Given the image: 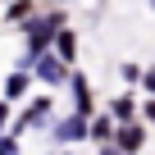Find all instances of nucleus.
Masks as SVG:
<instances>
[{
  "label": "nucleus",
  "instance_id": "nucleus-8",
  "mask_svg": "<svg viewBox=\"0 0 155 155\" xmlns=\"http://www.w3.org/2000/svg\"><path fill=\"white\" fill-rule=\"evenodd\" d=\"M114 132H119V128H114V119H110V114H101V119H87V137H91V141H110Z\"/></svg>",
  "mask_w": 155,
  "mask_h": 155
},
{
  "label": "nucleus",
  "instance_id": "nucleus-5",
  "mask_svg": "<svg viewBox=\"0 0 155 155\" xmlns=\"http://www.w3.org/2000/svg\"><path fill=\"white\" fill-rule=\"evenodd\" d=\"M82 137H87V119L82 114H73V119H64L55 128V141H82Z\"/></svg>",
  "mask_w": 155,
  "mask_h": 155
},
{
  "label": "nucleus",
  "instance_id": "nucleus-7",
  "mask_svg": "<svg viewBox=\"0 0 155 155\" xmlns=\"http://www.w3.org/2000/svg\"><path fill=\"white\" fill-rule=\"evenodd\" d=\"M50 119V96H37L32 105H28V114H23V128H37V123H46Z\"/></svg>",
  "mask_w": 155,
  "mask_h": 155
},
{
  "label": "nucleus",
  "instance_id": "nucleus-11",
  "mask_svg": "<svg viewBox=\"0 0 155 155\" xmlns=\"http://www.w3.org/2000/svg\"><path fill=\"white\" fill-rule=\"evenodd\" d=\"M23 18H32V0H14L9 5V23H23Z\"/></svg>",
  "mask_w": 155,
  "mask_h": 155
},
{
  "label": "nucleus",
  "instance_id": "nucleus-10",
  "mask_svg": "<svg viewBox=\"0 0 155 155\" xmlns=\"http://www.w3.org/2000/svg\"><path fill=\"white\" fill-rule=\"evenodd\" d=\"M132 110H137L132 96H119V101H114V119H119V123H132Z\"/></svg>",
  "mask_w": 155,
  "mask_h": 155
},
{
  "label": "nucleus",
  "instance_id": "nucleus-12",
  "mask_svg": "<svg viewBox=\"0 0 155 155\" xmlns=\"http://www.w3.org/2000/svg\"><path fill=\"white\" fill-rule=\"evenodd\" d=\"M14 150H18V141H14V137H5V141H0V155H14Z\"/></svg>",
  "mask_w": 155,
  "mask_h": 155
},
{
  "label": "nucleus",
  "instance_id": "nucleus-9",
  "mask_svg": "<svg viewBox=\"0 0 155 155\" xmlns=\"http://www.w3.org/2000/svg\"><path fill=\"white\" fill-rule=\"evenodd\" d=\"M5 96H9V101H23V96H28V73H14V78H9V82H5Z\"/></svg>",
  "mask_w": 155,
  "mask_h": 155
},
{
  "label": "nucleus",
  "instance_id": "nucleus-15",
  "mask_svg": "<svg viewBox=\"0 0 155 155\" xmlns=\"http://www.w3.org/2000/svg\"><path fill=\"white\" fill-rule=\"evenodd\" d=\"M5 119H9V105H5V101H0V128H5Z\"/></svg>",
  "mask_w": 155,
  "mask_h": 155
},
{
  "label": "nucleus",
  "instance_id": "nucleus-16",
  "mask_svg": "<svg viewBox=\"0 0 155 155\" xmlns=\"http://www.w3.org/2000/svg\"><path fill=\"white\" fill-rule=\"evenodd\" d=\"M101 155H123V150H119V146H105V150H101Z\"/></svg>",
  "mask_w": 155,
  "mask_h": 155
},
{
  "label": "nucleus",
  "instance_id": "nucleus-6",
  "mask_svg": "<svg viewBox=\"0 0 155 155\" xmlns=\"http://www.w3.org/2000/svg\"><path fill=\"white\" fill-rule=\"evenodd\" d=\"M55 55H59L64 64H73V55H78V37H73V28H59V32H55Z\"/></svg>",
  "mask_w": 155,
  "mask_h": 155
},
{
  "label": "nucleus",
  "instance_id": "nucleus-3",
  "mask_svg": "<svg viewBox=\"0 0 155 155\" xmlns=\"http://www.w3.org/2000/svg\"><path fill=\"white\" fill-rule=\"evenodd\" d=\"M68 82H73V114L91 119V82H87L82 73H68Z\"/></svg>",
  "mask_w": 155,
  "mask_h": 155
},
{
  "label": "nucleus",
  "instance_id": "nucleus-13",
  "mask_svg": "<svg viewBox=\"0 0 155 155\" xmlns=\"http://www.w3.org/2000/svg\"><path fill=\"white\" fill-rule=\"evenodd\" d=\"M146 91H155V68H146Z\"/></svg>",
  "mask_w": 155,
  "mask_h": 155
},
{
  "label": "nucleus",
  "instance_id": "nucleus-4",
  "mask_svg": "<svg viewBox=\"0 0 155 155\" xmlns=\"http://www.w3.org/2000/svg\"><path fill=\"white\" fill-rule=\"evenodd\" d=\"M141 141H146V132H141L137 123H123V128L114 132V146H119L123 155H132V150H141Z\"/></svg>",
  "mask_w": 155,
  "mask_h": 155
},
{
  "label": "nucleus",
  "instance_id": "nucleus-14",
  "mask_svg": "<svg viewBox=\"0 0 155 155\" xmlns=\"http://www.w3.org/2000/svg\"><path fill=\"white\" fill-rule=\"evenodd\" d=\"M146 123H155V101H146Z\"/></svg>",
  "mask_w": 155,
  "mask_h": 155
},
{
  "label": "nucleus",
  "instance_id": "nucleus-2",
  "mask_svg": "<svg viewBox=\"0 0 155 155\" xmlns=\"http://www.w3.org/2000/svg\"><path fill=\"white\" fill-rule=\"evenodd\" d=\"M32 68H37V78H41V82H68V64L59 59V55H37L32 59Z\"/></svg>",
  "mask_w": 155,
  "mask_h": 155
},
{
  "label": "nucleus",
  "instance_id": "nucleus-1",
  "mask_svg": "<svg viewBox=\"0 0 155 155\" xmlns=\"http://www.w3.org/2000/svg\"><path fill=\"white\" fill-rule=\"evenodd\" d=\"M59 28H64L59 14H50V18H32V23H28V64H32L37 55H46V46L55 41Z\"/></svg>",
  "mask_w": 155,
  "mask_h": 155
},
{
  "label": "nucleus",
  "instance_id": "nucleus-17",
  "mask_svg": "<svg viewBox=\"0 0 155 155\" xmlns=\"http://www.w3.org/2000/svg\"><path fill=\"white\" fill-rule=\"evenodd\" d=\"M150 5H155V0H150Z\"/></svg>",
  "mask_w": 155,
  "mask_h": 155
}]
</instances>
